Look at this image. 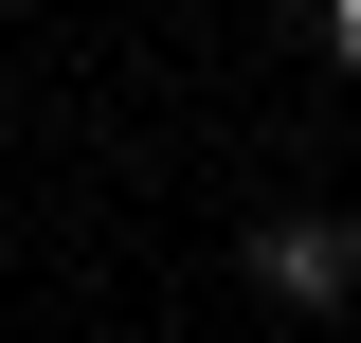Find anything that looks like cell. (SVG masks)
Returning <instances> with one entry per match:
<instances>
[{"mask_svg":"<svg viewBox=\"0 0 361 343\" xmlns=\"http://www.w3.org/2000/svg\"><path fill=\"white\" fill-rule=\"evenodd\" d=\"M253 289L271 307H361V217H253Z\"/></svg>","mask_w":361,"mask_h":343,"instance_id":"6da1fadb","label":"cell"},{"mask_svg":"<svg viewBox=\"0 0 361 343\" xmlns=\"http://www.w3.org/2000/svg\"><path fill=\"white\" fill-rule=\"evenodd\" d=\"M325 54H343V73H361V0H325Z\"/></svg>","mask_w":361,"mask_h":343,"instance_id":"7a4b0ae2","label":"cell"}]
</instances>
